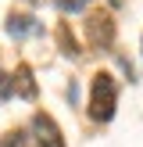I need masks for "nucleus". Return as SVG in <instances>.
Wrapping results in <instances>:
<instances>
[{
  "label": "nucleus",
  "mask_w": 143,
  "mask_h": 147,
  "mask_svg": "<svg viewBox=\"0 0 143 147\" xmlns=\"http://www.w3.org/2000/svg\"><path fill=\"white\" fill-rule=\"evenodd\" d=\"M118 108V83L111 72H97L90 86V119L93 122H111Z\"/></svg>",
  "instance_id": "nucleus-1"
},
{
  "label": "nucleus",
  "mask_w": 143,
  "mask_h": 147,
  "mask_svg": "<svg viewBox=\"0 0 143 147\" xmlns=\"http://www.w3.org/2000/svg\"><path fill=\"white\" fill-rule=\"evenodd\" d=\"M86 40H90L93 50H111L114 43V22L107 11H93L90 18H86Z\"/></svg>",
  "instance_id": "nucleus-2"
},
{
  "label": "nucleus",
  "mask_w": 143,
  "mask_h": 147,
  "mask_svg": "<svg viewBox=\"0 0 143 147\" xmlns=\"http://www.w3.org/2000/svg\"><path fill=\"white\" fill-rule=\"evenodd\" d=\"M29 136H32L36 147H64V136L57 129V122L50 115H43V111H36L29 119Z\"/></svg>",
  "instance_id": "nucleus-3"
},
{
  "label": "nucleus",
  "mask_w": 143,
  "mask_h": 147,
  "mask_svg": "<svg viewBox=\"0 0 143 147\" xmlns=\"http://www.w3.org/2000/svg\"><path fill=\"white\" fill-rule=\"evenodd\" d=\"M11 90H14V97H25V100L36 97V83H32V68L29 65H18L11 72Z\"/></svg>",
  "instance_id": "nucleus-4"
},
{
  "label": "nucleus",
  "mask_w": 143,
  "mask_h": 147,
  "mask_svg": "<svg viewBox=\"0 0 143 147\" xmlns=\"http://www.w3.org/2000/svg\"><path fill=\"white\" fill-rule=\"evenodd\" d=\"M32 32H39V22L32 14H7V36L11 40H25Z\"/></svg>",
  "instance_id": "nucleus-5"
},
{
  "label": "nucleus",
  "mask_w": 143,
  "mask_h": 147,
  "mask_svg": "<svg viewBox=\"0 0 143 147\" xmlns=\"http://www.w3.org/2000/svg\"><path fill=\"white\" fill-rule=\"evenodd\" d=\"M0 147H36V144H32V136H29V129H14V133L4 136Z\"/></svg>",
  "instance_id": "nucleus-6"
},
{
  "label": "nucleus",
  "mask_w": 143,
  "mask_h": 147,
  "mask_svg": "<svg viewBox=\"0 0 143 147\" xmlns=\"http://www.w3.org/2000/svg\"><path fill=\"white\" fill-rule=\"evenodd\" d=\"M57 43H61V50L68 57H79V43H75V36H68V25L57 29Z\"/></svg>",
  "instance_id": "nucleus-7"
},
{
  "label": "nucleus",
  "mask_w": 143,
  "mask_h": 147,
  "mask_svg": "<svg viewBox=\"0 0 143 147\" xmlns=\"http://www.w3.org/2000/svg\"><path fill=\"white\" fill-rule=\"evenodd\" d=\"M54 7H57L61 14H79V11L90 7V0H54Z\"/></svg>",
  "instance_id": "nucleus-8"
},
{
  "label": "nucleus",
  "mask_w": 143,
  "mask_h": 147,
  "mask_svg": "<svg viewBox=\"0 0 143 147\" xmlns=\"http://www.w3.org/2000/svg\"><path fill=\"white\" fill-rule=\"evenodd\" d=\"M7 97H14V90H11V76H4V72H0V100H7Z\"/></svg>",
  "instance_id": "nucleus-9"
},
{
  "label": "nucleus",
  "mask_w": 143,
  "mask_h": 147,
  "mask_svg": "<svg viewBox=\"0 0 143 147\" xmlns=\"http://www.w3.org/2000/svg\"><path fill=\"white\" fill-rule=\"evenodd\" d=\"M107 4H111V7H122V0H107Z\"/></svg>",
  "instance_id": "nucleus-10"
},
{
  "label": "nucleus",
  "mask_w": 143,
  "mask_h": 147,
  "mask_svg": "<svg viewBox=\"0 0 143 147\" xmlns=\"http://www.w3.org/2000/svg\"><path fill=\"white\" fill-rule=\"evenodd\" d=\"M21 4H39V0H21Z\"/></svg>",
  "instance_id": "nucleus-11"
}]
</instances>
